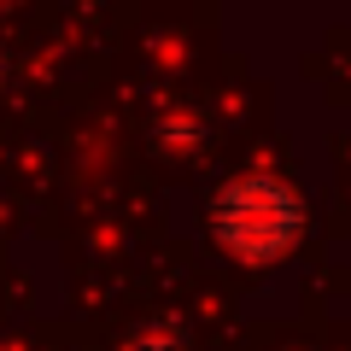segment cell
Wrapping results in <instances>:
<instances>
[{
	"mask_svg": "<svg viewBox=\"0 0 351 351\" xmlns=\"http://www.w3.org/2000/svg\"><path fill=\"white\" fill-rule=\"evenodd\" d=\"M129 351H188V334H182L176 322H147Z\"/></svg>",
	"mask_w": 351,
	"mask_h": 351,
	"instance_id": "2",
	"label": "cell"
},
{
	"mask_svg": "<svg viewBox=\"0 0 351 351\" xmlns=\"http://www.w3.org/2000/svg\"><path fill=\"white\" fill-rule=\"evenodd\" d=\"M211 228L234 258L269 263V258L299 246L304 205L293 199V188L276 182V176H240V182H228L211 199Z\"/></svg>",
	"mask_w": 351,
	"mask_h": 351,
	"instance_id": "1",
	"label": "cell"
}]
</instances>
